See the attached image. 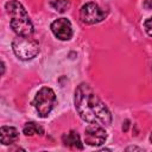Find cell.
I'll use <instances>...</instances> for the list:
<instances>
[{
	"mask_svg": "<svg viewBox=\"0 0 152 152\" xmlns=\"http://www.w3.org/2000/svg\"><path fill=\"white\" fill-rule=\"evenodd\" d=\"M75 108L81 119L89 124L108 126L112 121L109 109L87 83H81L75 90Z\"/></svg>",
	"mask_w": 152,
	"mask_h": 152,
	"instance_id": "1",
	"label": "cell"
},
{
	"mask_svg": "<svg viewBox=\"0 0 152 152\" xmlns=\"http://www.w3.org/2000/svg\"><path fill=\"white\" fill-rule=\"evenodd\" d=\"M6 11L11 17V27L18 34L23 37H30L33 33V25L24 6L17 0H10L6 2Z\"/></svg>",
	"mask_w": 152,
	"mask_h": 152,
	"instance_id": "2",
	"label": "cell"
},
{
	"mask_svg": "<svg viewBox=\"0 0 152 152\" xmlns=\"http://www.w3.org/2000/svg\"><path fill=\"white\" fill-rule=\"evenodd\" d=\"M12 49L15 56L23 61H28L34 58L39 52V45L38 43L30 38V37H23L18 36L12 42Z\"/></svg>",
	"mask_w": 152,
	"mask_h": 152,
	"instance_id": "3",
	"label": "cell"
},
{
	"mask_svg": "<svg viewBox=\"0 0 152 152\" xmlns=\"http://www.w3.org/2000/svg\"><path fill=\"white\" fill-rule=\"evenodd\" d=\"M55 103H56L55 91L49 87L40 88L33 100V106L40 118H46L52 110Z\"/></svg>",
	"mask_w": 152,
	"mask_h": 152,
	"instance_id": "4",
	"label": "cell"
},
{
	"mask_svg": "<svg viewBox=\"0 0 152 152\" xmlns=\"http://www.w3.org/2000/svg\"><path fill=\"white\" fill-rule=\"evenodd\" d=\"M107 13L101 10L95 2H87L81 7L80 11V18L84 24L93 25L96 23L102 21L106 18Z\"/></svg>",
	"mask_w": 152,
	"mask_h": 152,
	"instance_id": "5",
	"label": "cell"
},
{
	"mask_svg": "<svg viewBox=\"0 0 152 152\" xmlns=\"http://www.w3.org/2000/svg\"><path fill=\"white\" fill-rule=\"evenodd\" d=\"M107 139V132L99 124H90L84 131V141L89 146H101Z\"/></svg>",
	"mask_w": 152,
	"mask_h": 152,
	"instance_id": "6",
	"label": "cell"
},
{
	"mask_svg": "<svg viewBox=\"0 0 152 152\" xmlns=\"http://www.w3.org/2000/svg\"><path fill=\"white\" fill-rule=\"evenodd\" d=\"M51 31L61 40H69L72 36L71 23L66 18H59L51 24Z\"/></svg>",
	"mask_w": 152,
	"mask_h": 152,
	"instance_id": "7",
	"label": "cell"
},
{
	"mask_svg": "<svg viewBox=\"0 0 152 152\" xmlns=\"http://www.w3.org/2000/svg\"><path fill=\"white\" fill-rule=\"evenodd\" d=\"M19 139V132L15 127L2 126L0 128V140L2 145H10Z\"/></svg>",
	"mask_w": 152,
	"mask_h": 152,
	"instance_id": "8",
	"label": "cell"
},
{
	"mask_svg": "<svg viewBox=\"0 0 152 152\" xmlns=\"http://www.w3.org/2000/svg\"><path fill=\"white\" fill-rule=\"evenodd\" d=\"M62 141L64 146L70 147V148H76V150H82L83 145L81 142V138L76 131H70L68 133H64L62 135Z\"/></svg>",
	"mask_w": 152,
	"mask_h": 152,
	"instance_id": "9",
	"label": "cell"
},
{
	"mask_svg": "<svg viewBox=\"0 0 152 152\" xmlns=\"http://www.w3.org/2000/svg\"><path fill=\"white\" fill-rule=\"evenodd\" d=\"M23 132H24L25 135H30V137L34 135V134H40L42 135L44 133L43 128L38 124H36V122H26L25 126H24Z\"/></svg>",
	"mask_w": 152,
	"mask_h": 152,
	"instance_id": "10",
	"label": "cell"
},
{
	"mask_svg": "<svg viewBox=\"0 0 152 152\" xmlns=\"http://www.w3.org/2000/svg\"><path fill=\"white\" fill-rule=\"evenodd\" d=\"M50 5L55 11H57L59 13H63V12L68 11L69 7H70V2L68 0H51Z\"/></svg>",
	"mask_w": 152,
	"mask_h": 152,
	"instance_id": "11",
	"label": "cell"
},
{
	"mask_svg": "<svg viewBox=\"0 0 152 152\" xmlns=\"http://www.w3.org/2000/svg\"><path fill=\"white\" fill-rule=\"evenodd\" d=\"M144 27H145V31L147 32V34L152 37V17L145 20V23H144Z\"/></svg>",
	"mask_w": 152,
	"mask_h": 152,
	"instance_id": "12",
	"label": "cell"
},
{
	"mask_svg": "<svg viewBox=\"0 0 152 152\" xmlns=\"http://www.w3.org/2000/svg\"><path fill=\"white\" fill-rule=\"evenodd\" d=\"M144 7L146 10H152V0H145L144 1Z\"/></svg>",
	"mask_w": 152,
	"mask_h": 152,
	"instance_id": "13",
	"label": "cell"
},
{
	"mask_svg": "<svg viewBox=\"0 0 152 152\" xmlns=\"http://www.w3.org/2000/svg\"><path fill=\"white\" fill-rule=\"evenodd\" d=\"M128 126H129V121L126 120L125 124L122 125V129H124V132H127V131H128Z\"/></svg>",
	"mask_w": 152,
	"mask_h": 152,
	"instance_id": "14",
	"label": "cell"
},
{
	"mask_svg": "<svg viewBox=\"0 0 152 152\" xmlns=\"http://www.w3.org/2000/svg\"><path fill=\"white\" fill-rule=\"evenodd\" d=\"M129 150H138V151H141V148H139V147H134V146H133V147H127V148H126V151H129Z\"/></svg>",
	"mask_w": 152,
	"mask_h": 152,
	"instance_id": "15",
	"label": "cell"
},
{
	"mask_svg": "<svg viewBox=\"0 0 152 152\" xmlns=\"http://www.w3.org/2000/svg\"><path fill=\"white\" fill-rule=\"evenodd\" d=\"M150 141L152 142V133H151V135H150Z\"/></svg>",
	"mask_w": 152,
	"mask_h": 152,
	"instance_id": "16",
	"label": "cell"
}]
</instances>
